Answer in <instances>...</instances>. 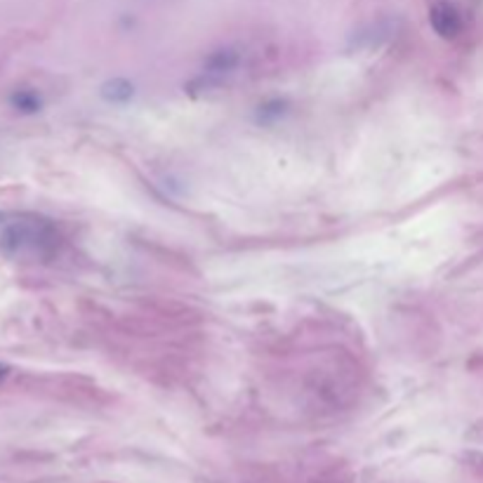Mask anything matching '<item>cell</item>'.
<instances>
[{
    "mask_svg": "<svg viewBox=\"0 0 483 483\" xmlns=\"http://www.w3.org/2000/svg\"><path fill=\"white\" fill-rule=\"evenodd\" d=\"M60 243L55 226L43 219H12L0 229V250L19 260H43Z\"/></svg>",
    "mask_w": 483,
    "mask_h": 483,
    "instance_id": "6da1fadb",
    "label": "cell"
},
{
    "mask_svg": "<svg viewBox=\"0 0 483 483\" xmlns=\"http://www.w3.org/2000/svg\"><path fill=\"white\" fill-rule=\"evenodd\" d=\"M431 26L436 28V33H441L443 38H455L462 28V19H460L457 10L450 3H436L429 12Z\"/></svg>",
    "mask_w": 483,
    "mask_h": 483,
    "instance_id": "7a4b0ae2",
    "label": "cell"
}]
</instances>
